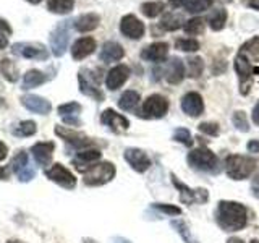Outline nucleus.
I'll use <instances>...</instances> for the list:
<instances>
[{"label":"nucleus","mask_w":259,"mask_h":243,"mask_svg":"<svg viewBox=\"0 0 259 243\" xmlns=\"http://www.w3.org/2000/svg\"><path fill=\"white\" fill-rule=\"evenodd\" d=\"M217 222L225 232L241 230L248 224V211L237 201H221L217 206Z\"/></svg>","instance_id":"nucleus-1"},{"label":"nucleus","mask_w":259,"mask_h":243,"mask_svg":"<svg viewBox=\"0 0 259 243\" xmlns=\"http://www.w3.org/2000/svg\"><path fill=\"white\" fill-rule=\"evenodd\" d=\"M257 162L253 157L232 154L225 159V174L233 180H246L254 172Z\"/></svg>","instance_id":"nucleus-2"},{"label":"nucleus","mask_w":259,"mask_h":243,"mask_svg":"<svg viewBox=\"0 0 259 243\" xmlns=\"http://www.w3.org/2000/svg\"><path fill=\"white\" fill-rule=\"evenodd\" d=\"M186 160H188V164L193 169L202 170V172H215L217 167H219V159H217V156H215L212 151H209L207 148L193 149L188 154Z\"/></svg>","instance_id":"nucleus-3"},{"label":"nucleus","mask_w":259,"mask_h":243,"mask_svg":"<svg viewBox=\"0 0 259 243\" xmlns=\"http://www.w3.org/2000/svg\"><path fill=\"white\" fill-rule=\"evenodd\" d=\"M83 175L86 185L99 186L109 183L115 177V167H113L112 162H101V164H94L91 169H88Z\"/></svg>","instance_id":"nucleus-4"},{"label":"nucleus","mask_w":259,"mask_h":243,"mask_svg":"<svg viewBox=\"0 0 259 243\" xmlns=\"http://www.w3.org/2000/svg\"><path fill=\"white\" fill-rule=\"evenodd\" d=\"M168 99L162 94H151L148 99L144 101L141 113L146 118H162L165 117V113L168 112Z\"/></svg>","instance_id":"nucleus-5"},{"label":"nucleus","mask_w":259,"mask_h":243,"mask_svg":"<svg viewBox=\"0 0 259 243\" xmlns=\"http://www.w3.org/2000/svg\"><path fill=\"white\" fill-rule=\"evenodd\" d=\"M172 182L175 185V188L180 191V199L185 205H204V202L209 199V193L206 188H190L188 185L182 183L175 175H172Z\"/></svg>","instance_id":"nucleus-6"},{"label":"nucleus","mask_w":259,"mask_h":243,"mask_svg":"<svg viewBox=\"0 0 259 243\" xmlns=\"http://www.w3.org/2000/svg\"><path fill=\"white\" fill-rule=\"evenodd\" d=\"M253 68L251 67V60L246 55H243L241 52L237 54L235 57V71L240 76V93L243 96H246L251 89V75H253Z\"/></svg>","instance_id":"nucleus-7"},{"label":"nucleus","mask_w":259,"mask_h":243,"mask_svg":"<svg viewBox=\"0 0 259 243\" xmlns=\"http://www.w3.org/2000/svg\"><path fill=\"white\" fill-rule=\"evenodd\" d=\"M120 32L128 39L140 40L144 36L146 26L138 16L130 13V15H125L123 18L120 20Z\"/></svg>","instance_id":"nucleus-8"},{"label":"nucleus","mask_w":259,"mask_h":243,"mask_svg":"<svg viewBox=\"0 0 259 243\" xmlns=\"http://www.w3.org/2000/svg\"><path fill=\"white\" fill-rule=\"evenodd\" d=\"M46 175H47L49 180L55 182L57 185L63 186V188L71 190V188H75V185H76L75 175H73L68 169H65L62 164H54L51 169L46 170Z\"/></svg>","instance_id":"nucleus-9"},{"label":"nucleus","mask_w":259,"mask_h":243,"mask_svg":"<svg viewBox=\"0 0 259 243\" xmlns=\"http://www.w3.org/2000/svg\"><path fill=\"white\" fill-rule=\"evenodd\" d=\"M78 81H79L81 93L93 97V99H96L97 102L104 101V93L99 89V86H97V81L94 79L93 73H89L88 70H81L78 75Z\"/></svg>","instance_id":"nucleus-10"},{"label":"nucleus","mask_w":259,"mask_h":243,"mask_svg":"<svg viewBox=\"0 0 259 243\" xmlns=\"http://www.w3.org/2000/svg\"><path fill=\"white\" fill-rule=\"evenodd\" d=\"M68 40H70L68 23L63 21L55 28V31L52 32V36H51L52 52H54L55 57H62L65 54V51H67V46H68Z\"/></svg>","instance_id":"nucleus-11"},{"label":"nucleus","mask_w":259,"mask_h":243,"mask_svg":"<svg viewBox=\"0 0 259 243\" xmlns=\"http://www.w3.org/2000/svg\"><path fill=\"white\" fill-rule=\"evenodd\" d=\"M12 169L16 174V177L20 178V182H29L34 177V169L29 164V157L26 152H18L15 156L13 162H12Z\"/></svg>","instance_id":"nucleus-12"},{"label":"nucleus","mask_w":259,"mask_h":243,"mask_svg":"<svg viewBox=\"0 0 259 243\" xmlns=\"http://www.w3.org/2000/svg\"><path fill=\"white\" fill-rule=\"evenodd\" d=\"M182 110L186 113L188 117H199L204 112V101L199 93H186L182 97Z\"/></svg>","instance_id":"nucleus-13"},{"label":"nucleus","mask_w":259,"mask_h":243,"mask_svg":"<svg viewBox=\"0 0 259 243\" xmlns=\"http://www.w3.org/2000/svg\"><path fill=\"white\" fill-rule=\"evenodd\" d=\"M13 52L18 54L24 59H34V60H47L49 59V51L42 44H15Z\"/></svg>","instance_id":"nucleus-14"},{"label":"nucleus","mask_w":259,"mask_h":243,"mask_svg":"<svg viewBox=\"0 0 259 243\" xmlns=\"http://www.w3.org/2000/svg\"><path fill=\"white\" fill-rule=\"evenodd\" d=\"M168 49H170V46L167 43H152L148 47H144L140 55H141V59L146 62L162 63L164 60H167Z\"/></svg>","instance_id":"nucleus-15"},{"label":"nucleus","mask_w":259,"mask_h":243,"mask_svg":"<svg viewBox=\"0 0 259 243\" xmlns=\"http://www.w3.org/2000/svg\"><path fill=\"white\" fill-rule=\"evenodd\" d=\"M125 160L132 166L136 172H146L151 167V159L143 149L138 148H128L125 151Z\"/></svg>","instance_id":"nucleus-16"},{"label":"nucleus","mask_w":259,"mask_h":243,"mask_svg":"<svg viewBox=\"0 0 259 243\" xmlns=\"http://www.w3.org/2000/svg\"><path fill=\"white\" fill-rule=\"evenodd\" d=\"M101 122L104 125H107L112 132L115 133H120V132H126V130L130 128V122L126 117L120 115V113H117L113 109H107L102 112L101 115Z\"/></svg>","instance_id":"nucleus-17"},{"label":"nucleus","mask_w":259,"mask_h":243,"mask_svg":"<svg viewBox=\"0 0 259 243\" xmlns=\"http://www.w3.org/2000/svg\"><path fill=\"white\" fill-rule=\"evenodd\" d=\"M128 76H130V68L126 65H117V67H113L107 73V76H105V86H107V89H110V91H115V89L125 85Z\"/></svg>","instance_id":"nucleus-18"},{"label":"nucleus","mask_w":259,"mask_h":243,"mask_svg":"<svg viewBox=\"0 0 259 243\" xmlns=\"http://www.w3.org/2000/svg\"><path fill=\"white\" fill-rule=\"evenodd\" d=\"M96 39L91 36L79 37L75 44L71 46V57L73 60H83L96 51Z\"/></svg>","instance_id":"nucleus-19"},{"label":"nucleus","mask_w":259,"mask_h":243,"mask_svg":"<svg viewBox=\"0 0 259 243\" xmlns=\"http://www.w3.org/2000/svg\"><path fill=\"white\" fill-rule=\"evenodd\" d=\"M164 76L167 79V83H170V85L182 83L183 78H185V65H183L182 59L172 57V59L168 60L165 70H164Z\"/></svg>","instance_id":"nucleus-20"},{"label":"nucleus","mask_w":259,"mask_h":243,"mask_svg":"<svg viewBox=\"0 0 259 243\" xmlns=\"http://www.w3.org/2000/svg\"><path fill=\"white\" fill-rule=\"evenodd\" d=\"M101 159V152L97 149H83L78 152V156L73 159V166H75L81 174H84L88 169L94 166V162Z\"/></svg>","instance_id":"nucleus-21"},{"label":"nucleus","mask_w":259,"mask_h":243,"mask_svg":"<svg viewBox=\"0 0 259 243\" xmlns=\"http://www.w3.org/2000/svg\"><path fill=\"white\" fill-rule=\"evenodd\" d=\"M54 149H55V144L52 141H46V143H36L31 148V152H32V156H34L37 164L46 167L51 164L52 156H54Z\"/></svg>","instance_id":"nucleus-22"},{"label":"nucleus","mask_w":259,"mask_h":243,"mask_svg":"<svg viewBox=\"0 0 259 243\" xmlns=\"http://www.w3.org/2000/svg\"><path fill=\"white\" fill-rule=\"evenodd\" d=\"M21 104L26 107L28 110L34 112V113H40V115H46L52 110V104L49 102L44 97H39V96H23L21 97Z\"/></svg>","instance_id":"nucleus-23"},{"label":"nucleus","mask_w":259,"mask_h":243,"mask_svg":"<svg viewBox=\"0 0 259 243\" xmlns=\"http://www.w3.org/2000/svg\"><path fill=\"white\" fill-rule=\"evenodd\" d=\"M55 133L62 136L65 141H68L70 144L76 146V148H86V146H91L93 141L86 138L83 133L73 132L70 128H63V127H55Z\"/></svg>","instance_id":"nucleus-24"},{"label":"nucleus","mask_w":259,"mask_h":243,"mask_svg":"<svg viewBox=\"0 0 259 243\" xmlns=\"http://www.w3.org/2000/svg\"><path fill=\"white\" fill-rule=\"evenodd\" d=\"M101 60L104 63H113V62H120L125 57V51L118 43H113V40H109L102 46L101 51Z\"/></svg>","instance_id":"nucleus-25"},{"label":"nucleus","mask_w":259,"mask_h":243,"mask_svg":"<svg viewBox=\"0 0 259 243\" xmlns=\"http://www.w3.org/2000/svg\"><path fill=\"white\" fill-rule=\"evenodd\" d=\"M101 23V16L97 13H84L79 15L75 20V29L79 32H89L94 31Z\"/></svg>","instance_id":"nucleus-26"},{"label":"nucleus","mask_w":259,"mask_h":243,"mask_svg":"<svg viewBox=\"0 0 259 243\" xmlns=\"http://www.w3.org/2000/svg\"><path fill=\"white\" fill-rule=\"evenodd\" d=\"M81 112V105L78 102H67L59 105V113L68 125H79L78 113Z\"/></svg>","instance_id":"nucleus-27"},{"label":"nucleus","mask_w":259,"mask_h":243,"mask_svg":"<svg viewBox=\"0 0 259 243\" xmlns=\"http://www.w3.org/2000/svg\"><path fill=\"white\" fill-rule=\"evenodd\" d=\"M185 26V18L178 12H167L160 20V28L165 31H177Z\"/></svg>","instance_id":"nucleus-28"},{"label":"nucleus","mask_w":259,"mask_h":243,"mask_svg":"<svg viewBox=\"0 0 259 243\" xmlns=\"http://www.w3.org/2000/svg\"><path fill=\"white\" fill-rule=\"evenodd\" d=\"M227 18H229V13H227L225 8H217V10H212L207 15V24L212 31H222L225 28Z\"/></svg>","instance_id":"nucleus-29"},{"label":"nucleus","mask_w":259,"mask_h":243,"mask_svg":"<svg viewBox=\"0 0 259 243\" xmlns=\"http://www.w3.org/2000/svg\"><path fill=\"white\" fill-rule=\"evenodd\" d=\"M141 97H140V93L133 91V89H128L123 94L120 96L118 99V107L121 110H133L138 104H140Z\"/></svg>","instance_id":"nucleus-30"},{"label":"nucleus","mask_w":259,"mask_h":243,"mask_svg":"<svg viewBox=\"0 0 259 243\" xmlns=\"http://www.w3.org/2000/svg\"><path fill=\"white\" fill-rule=\"evenodd\" d=\"M240 52L246 55L251 62H259V36L251 37L240 47Z\"/></svg>","instance_id":"nucleus-31"},{"label":"nucleus","mask_w":259,"mask_h":243,"mask_svg":"<svg viewBox=\"0 0 259 243\" xmlns=\"http://www.w3.org/2000/svg\"><path fill=\"white\" fill-rule=\"evenodd\" d=\"M46 76L42 71L39 70H29L26 75L23 78V89H32V88H37L39 85L46 83Z\"/></svg>","instance_id":"nucleus-32"},{"label":"nucleus","mask_w":259,"mask_h":243,"mask_svg":"<svg viewBox=\"0 0 259 243\" xmlns=\"http://www.w3.org/2000/svg\"><path fill=\"white\" fill-rule=\"evenodd\" d=\"M49 10L57 15H67L75 7V0H49L47 2Z\"/></svg>","instance_id":"nucleus-33"},{"label":"nucleus","mask_w":259,"mask_h":243,"mask_svg":"<svg viewBox=\"0 0 259 243\" xmlns=\"http://www.w3.org/2000/svg\"><path fill=\"white\" fill-rule=\"evenodd\" d=\"M204 29H206V23L202 18H199V16H194V18L185 21V26H183V31L190 36H199L204 32Z\"/></svg>","instance_id":"nucleus-34"},{"label":"nucleus","mask_w":259,"mask_h":243,"mask_svg":"<svg viewBox=\"0 0 259 243\" xmlns=\"http://www.w3.org/2000/svg\"><path fill=\"white\" fill-rule=\"evenodd\" d=\"M212 4H214V0H186L183 8L188 13L196 15V13L209 10V8L212 7Z\"/></svg>","instance_id":"nucleus-35"},{"label":"nucleus","mask_w":259,"mask_h":243,"mask_svg":"<svg viewBox=\"0 0 259 243\" xmlns=\"http://www.w3.org/2000/svg\"><path fill=\"white\" fill-rule=\"evenodd\" d=\"M164 2H144L141 5V13L146 18H156L162 12H164Z\"/></svg>","instance_id":"nucleus-36"},{"label":"nucleus","mask_w":259,"mask_h":243,"mask_svg":"<svg viewBox=\"0 0 259 243\" xmlns=\"http://www.w3.org/2000/svg\"><path fill=\"white\" fill-rule=\"evenodd\" d=\"M186 65H188V76L190 78H199L204 71V60L201 57H190L186 60Z\"/></svg>","instance_id":"nucleus-37"},{"label":"nucleus","mask_w":259,"mask_h":243,"mask_svg":"<svg viewBox=\"0 0 259 243\" xmlns=\"http://www.w3.org/2000/svg\"><path fill=\"white\" fill-rule=\"evenodd\" d=\"M172 227L178 232V235H180V237L183 238L185 243H199V241L191 235L190 227L186 225L183 221H178V219H175V221H172Z\"/></svg>","instance_id":"nucleus-38"},{"label":"nucleus","mask_w":259,"mask_h":243,"mask_svg":"<svg viewBox=\"0 0 259 243\" xmlns=\"http://www.w3.org/2000/svg\"><path fill=\"white\" fill-rule=\"evenodd\" d=\"M0 73H2L8 81H12V83L18 79V68H16L13 62L8 59L0 60Z\"/></svg>","instance_id":"nucleus-39"},{"label":"nucleus","mask_w":259,"mask_h":243,"mask_svg":"<svg viewBox=\"0 0 259 243\" xmlns=\"http://www.w3.org/2000/svg\"><path fill=\"white\" fill-rule=\"evenodd\" d=\"M175 49L182 52H196L199 51V43L193 37H180L175 40Z\"/></svg>","instance_id":"nucleus-40"},{"label":"nucleus","mask_w":259,"mask_h":243,"mask_svg":"<svg viewBox=\"0 0 259 243\" xmlns=\"http://www.w3.org/2000/svg\"><path fill=\"white\" fill-rule=\"evenodd\" d=\"M36 130H37V128H36V124H34V122H32V120H24V122H20V124L13 128V135L24 138V136L34 135V133H36Z\"/></svg>","instance_id":"nucleus-41"},{"label":"nucleus","mask_w":259,"mask_h":243,"mask_svg":"<svg viewBox=\"0 0 259 243\" xmlns=\"http://www.w3.org/2000/svg\"><path fill=\"white\" fill-rule=\"evenodd\" d=\"M232 122L237 130H240V132L246 133L249 132V124H248V118H246V113L243 110H237L233 112V117H232Z\"/></svg>","instance_id":"nucleus-42"},{"label":"nucleus","mask_w":259,"mask_h":243,"mask_svg":"<svg viewBox=\"0 0 259 243\" xmlns=\"http://www.w3.org/2000/svg\"><path fill=\"white\" fill-rule=\"evenodd\" d=\"M174 140L180 144H185V146H193V136L190 133V130L186 128H177L174 132Z\"/></svg>","instance_id":"nucleus-43"},{"label":"nucleus","mask_w":259,"mask_h":243,"mask_svg":"<svg viewBox=\"0 0 259 243\" xmlns=\"http://www.w3.org/2000/svg\"><path fill=\"white\" fill-rule=\"evenodd\" d=\"M12 34V28L7 20L0 18V49H5L8 46V36Z\"/></svg>","instance_id":"nucleus-44"},{"label":"nucleus","mask_w":259,"mask_h":243,"mask_svg":"<svg viewBox=\"0 0 259 243\" xmlns=\"http://www.w3.org/2000/svg\"><path fill=\"white\" fill-rule=\"evenodd\" d=\"M152 208L162 211V213L167 214V216H180L182 214V209L180 208L172 206V205H164V202H156V205H152Z\"/></svg>","instance_id":"nucleus-45"},{"label":"nucleus","mask_w":259,"mask_h":243,"mask_svg":"<svg viewBox=\"0 0 259 243\" xmlns=\"http://www.w3.org/2000/svg\"><path fill=\"white\" fill-rule=\"evenodd\" d=\"M199 130L202 133H206L209 136H217L219 135V125L215 122H202L199 124Z\"/></svg>","instance_id":"nucleus-46"},{"label":"nucleus","mask_w":259,"mask_h":243,"mask_svg":"<svg viewBox=\"0 0 259 243\" xmlns=\"http://www.w3.org/2000/svg\"><path fill=\"white\" fill-rule=\"evenodd\" d=\"M246 149H248L249 152H256V154H259V140H251V141L246 144Z\"/></svg>","instance_id":"nucleus-47"},{"label":"nucleus","mask_w":259,"mask_h":243,"mask_svg":"<svg viewBox=\"0 0 259 243\" xmlns=\"http://www.w3.org/2000/svg\"><path fill=\"white\" fill-rule=\"evenodd\" d=\"M251 118H253V124H254V125H259V101H257V104L254 105L253 112H251Z\"/></svg>","instance_id":"nucleus-48"},{"label":"nucleus","mask_w":259,"mask_h":243,"mask_svg":"<svg viewBox=\"0 0 259 243\" xmlns=\"http://www.w3.org/2000/svg\"><path fill=\"white\" fill-rule=\"evenodd\" d=\"M251 188H253L254 194L259 198V174L253 178V183H251Z\"/></svg>","instance_id":"nucleus-49"},{"label":"nucleus","mask_w":259,"mask_h":243,"mask_svg":"<svg viewBox=\"0 0 259 243\" xmlns=\"http://www.w3.org/2000/svg\"><path fill=\"white\" fill-rule=\"evenodd\" d=\"M7 152H8L7 146L4 143H0V160H4L7 157Z\"/></svg>","instance_id":"nucleus-50"},{"label":"nucleus","mask_w":259,"mask_h":243,"mask_svg":"<svg viewBox=\"0 0 259 243\" xmlns=\"http://www.w3.org/2000/svg\"><path fill=\"white\" fill-rule=\"evenodd\" d=\"M112 243H132V241H128V240L123 238V237H113V238H112Z\"/></svg>","instance_id":"nucleus-51"},{"label":"nucleus","mask_w":259,"mask_h":243,"mask_svg":"<svg viewBox=\"0 0 259 243\" xmlns=\"http://www.w3.org/2000/svg\"><path fill=\"white\" fill-rule=\"evenodd\" d=\"M248 5H249V7H253V8H257V10H259V2H256V0H249Z\"/></svg>","instance_id":"nucleus-52"},{"label":"nucleus","mask_w":259,"mask_h":243,"mask_svg":"<svg viewBox=\"0 0 259 243\" xmlns=\"http://www.w3.org/2000/svg\"><path fill=\"white\" fill-rule=\"evenodd\" d=\"M227 243H245V241L240 240V238H235V237H232V238L227 240Z\"/></svg>","instance_id":"nucleus-53"},{"label":"nucleus","mask_w":259,"mask_h":243,"mask_svg":"<svg viewBox=\"0 0 259 243\" xmlns=\"http://www.w3.org/2000/svg\"><path fill=\"white\" fill-rule=\"evenodd\" d=\"M26 2H29V4H32V5H37L39 2H42V0H26Z\"/></svg>","instance_id":"nucleus-54"},{"label":"nucleus","mask_w":259,"mask_h":243,"mask_svg":"<svg viewBox=\"0 0 259 243\" xmlns=\"http://www.w3.org/2000/svg\"><path fill=\"white\" fill-rule=\"evenodd\" d=\"M253 73H256V75H259V67H254V68H253Z\"/></svg>","instance_id":"nucleus-55"},{"label":"nucleus","mask_w":259,"mask_h":243,"mask_svg":"<svg viewBox=\"0 0 259 243\" xmlns=\"http://www.w3.org/2000/svg\"><path fill=\"white\" fill-rule=\"evenodd\" d=\"M8 243H23V241H20V240H10Z\"/></svg>","instance_id":"nucleus-56"},{"label":"nucleus","mask_w":259,"mask_h":243,"mask_svg":"<svg viewBox=\"0 0 259 243\" xmlns=\"http://www.w3.org/2000/svg\"><path fill=\"white\" fill-rule=\"evenodd\" d=\"M221 2H225V4H230L232 0H221Z\"/></svg>","instance_id":"nucleus-57"},{"label":"nucleus","mask_w":259,"mask_h":243,"mask_svg":"<svg viewBox=\"0 0 259 243\" xmlns=\"http://www.w3.org/2000/svg\"><path fill=\"white\" fill-rule=\"evenodd\" d=\"M251 243H259V240H251Z\"/></svg>","instance_id":"nucleus-58"}]
</instances>
